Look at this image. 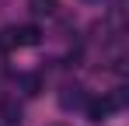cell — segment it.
<instances>
[{
    "label": "cell",
    "instance_id": "obj_5",
    "mask_svg": "<svg viewBox=\"0 0 129 126\" xmlns=\"http://www.w3.org/2000/svg\"><path fill=\"white\" fill-rule=\"evenodd\" d=\"M21 84H24V95H39V91H42V77H39V74H24Z\"/></svg>",
    "mask_w": 129,
    "mask_h": 126
},
{
    "label": "cell",
    "instance_id": "obj_6",
    "mask_svg": "<svg viewBox=\"0 0 129 126\" xmlns=\"http://www.w3.org/2000/svg\"><path fill=\"white\" fill-rule=\"evenodd\" d=\"M31 7H35L39 14H49V11L56 7V0H31Z\"/></svg>",
    "mask_w": 129,
    "mask_h": 126
},
{
    "label": "cell",
    "instance_id": "obj_2",
    "mask_svg": "<svg viewBox=\"0 0 129 126\" xmlns=\"http://www.w3.org/2000/svg\"><path fill=\"white\" fill-rule=\"evenodd\" d=\"M84 112H87V123L98 126V123H105L115 109H112V102H108V95H105V98H87V102H84Z\"/></svg>",
    "mask_w": 129,
    "mask_h": 126
},
{
    "label": "cell",
    "instance_id": "obj_1",
    "mask_svg": "<svg viewBox=\"0 0 129 126\" xmlns=\"http://www.w3.org/2000/svg\"><path fill=\"white\" fill-rule=\"evenodd\" d=\"M42 28L39 25H18V28H4L0 32V46L4 49H21V46H39Z\"/></svg>",
    "mask_w": 129,
    "mask_h": 126
},
{
    "label": "cell",
    "instance_id": "obj_4",
    "mask_svg": "<svg viewBox=\"0 0 129 126\" xmlns=\"http://www.w3.org/2000/svg\"><path fill=\"white\" fill-rule=\"evenodd\" d=\"M4 123H7V126L21 123V105H18V102H4Z\"/></svg>",
    "mask_w": 129,
    "mask_h": 126
},
{
    "label": "cell",
    "instance_id": "obj_3",
    "mask_svg": "<svg viewBox=\"0 0 129 126\" xmlns=\"http://www.w3.org/2000/svg\"><path fill=\"white\" fill-rule=\"evenodd\" d=\"M87 98H84V88L80 84H66L63 91H59V105L63 109H77V105H84Z\"/></svg>",
    "mask_w": 129,
    "mask_h": 126
}]
</instances>
